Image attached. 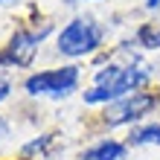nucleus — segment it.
Segmentation results:
<instances>
[{"mask_svg":"<svg viewBox=\"0 0 160 160\" xmlns=\"http://www.w3.org/2000/svg\"><path fill=\"white\" fill-rule=\"evenodd\" d=\"M148 82V67L146 64H122V67H105L99 70L96 82L90 90H84L88 105H102V102H117L125 99Z\"/></svg>","mask_w":160,"mask_h":160,"instance_id":"obj_1","label":"nucleus"},{"mask_svg":"<svg viewBox=\"0 0 160 160\" xmlns=\"http://www.w3.org/2000/svg\"><path fill=\"white\" fill-rule=\"evenodd\" d=\"M99 44H102V29L90 21V18H76V21H70L61 29V35H58V52L73 55V58L93 52Z\"/></svg>","mask_w":160,"mask_h":160,"instance_id":"obj_2","label":"nucleus"},{"mask_svg":"<svg viewBox=\"0 0 160 160\" xmlns=\"http://www.w3.org/2000/svg\"><path fill=\"white\" fill-rule=\"evenodd\" d=\"M79 84V67H55L41 70L23 82V90L29 96H67Z\"/></svg>","mask_w":160,"mask_h":160,"instance_id":"obj_3","label":"nucleus"},{"mask_svg":"<svg viewBox=\"0 0 160 160\" xmlns=\"http://www.w3.org/2000/svg\"><path fill=\"white\" fill-rule=\"evenodd\" d=\"M154 105H157V93H140L137 90L125 99H117L108 108L105 119H108V125H125V122H134L140 117H146Z\"/></svg>","mask_w":160,"mask_h":160,"instance_id":"obj_4","label":"nucleus"},{"mask_svg":"<svg viewBox=\"0 0 160 160\" xmlns=\"http://www.w3.org/2000/svg\"><path fill=\"white\" fill-rule=\"evenodd\" d=\"M44 38V32H15V38L9 41L6 52L0 55V64H15V67H29L38 50V41Z\"/></svg>","mask_w":160,"mask_h":160,"instance_id":"obj_5","label":"nucleus"},{"mask_svg":"<svg viewBox=\"0 0 160 160\" xmlns=\"http://www.w3.org/2000/svg\"><path fill=\"white\" fill-rule=\"evenodd\" d=\"M125 154V146L117 143V140H102L99 146L88 148V152L82 154V160H122Z\"/></svg>","mask_w":160,"mask_h":160,"instance_id":"obj_6","label":"nucleus"},{"mask_svg":"<svg viewBox=\"0 0 160 160\" xmlns=\"http://www.w3.org/2000/svg\"><path fill=\"white\" fill-rule=\"evenodd\" d=\"M152 143H154V146L160 143V122L131 131V146H152Z\"/></svg>","mask_w":160,"mask_h":160,"instance_id":"obj_7","label":"nucleus"},{"mask_svg":"<svg viewBox=\"0 0 160 160\" xmlns=\"http://www.w3.org/2000/svg\"><path fill=\"white\" fill-rule=\"evenodd\" d=\"M137 41L143 44V47H148V50H157V47H160V21L140 26V32H137Z\"/></svg>","mask_w":160,"mask_h":160,"instance_id":"obj_8","label":"nucleus"},{"mask_svg":"<svg viewBox=\"0 0 160 160\" xmlns=\"http://www.w3.org/2000/svg\"><path fill=\"white\" fill-rule=\"evenodd\" d=\"M9 96V82H0V102Z\"/></svg>","mask_w":160,"mask_h":160,"instance_id":"obj_9","label":"nucleus"},{"mask_svg":"<svg viewBox=\"0 0 160 160\" xmlns=\"http://www.w3.org/2000/svg\"><path fill=\"white\" fill-rule=\"evenodd\" d=\"M6 131H9V122H6L3 117H0V140H3V137H6Z\"/></svg>","mask_w":160,"mask_h":160,"instance_id":"obj_10","label":"nucleus"},{"mask_svg":"<svg viewBox=\"0 0 160 160\" xmlns=\"http://www.w3.org/2000/svg\"><path fill=\"white\" fill-rule=\"evenodd\" d=\"M146 6H148V9H154V6H160V0H148Z\"/></svg>","mask_w":160,"mask_h":160,"instance_id":"obj_11","label":"nucleus"},{"mask_svg":"<svg viewBox=\"0 0 160 160\" xmlns=\"http://www.w3.org/2000/svg\"><path fill=\"white\" fill-rule=\"evenodd\" d=\"M0 3H9V0H0Z\"/></svg>","mask_w":160,"mask_h":160,"instance_id":"obj_12","label":"nucleus"}]
</instances>
